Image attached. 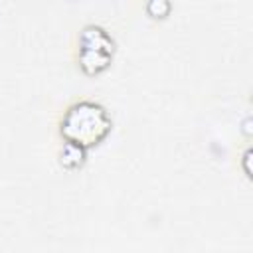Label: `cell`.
Segmentation results:
<instances>
[{
    "label": "cell",
    "mask_w": 253,
    "mask_h": 253,
    "mask_svg": "<svg viewBox=\"0 0 253 253\" xmlns=\"http://www.w3.org/2000/svg\"><path fill=\"white\" fill-rule=\"evenodd\" d=\"M83 49H81V65L87 71H99L107 65V59L111 55L113 42L107 38V34L101 28L87 26L83 30Z\"/></svg>",
    "instance_id": "obj_2"
},
{
    "label": "cell",
    "mask_w": 253,
    "mask_h": 253,
    "mask_svg": "<svg viewBox=\"0 0 253 253\" xmlns=\"http://www.w3.org/2000/svg\"><path fill=\"white\" fill-rule=\"evenodd\" d=\"M109 128L111 119L107 111L91 101H81L69 107L61 123V134L67 138V142L77 144L81 148L99 142L109 132Z\"/></svg>",
    "instance_id": "obj_1"
}]
</instances>
